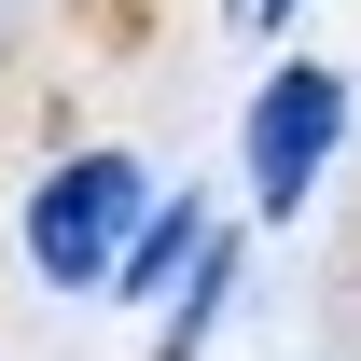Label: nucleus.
Segmentation results:
<instances>
[{"label":"nucleus","mask_w":361,"mask_h":361,"mask_svg":"<svg viewBox=\"0 0 361 361\" xmlns=\"http://www.w3.org/2000/svg\"><path fill=\"white\" fill-rule=\"evenodd\" d=\"M139 209H153L139 153H70V167L28 195V264H42V278H70V292H97V278L126 264Z\"/></svg>","instance_id":"nucleus-1"},{"label":"nucleus","mask_w":361,"mask_h":361,"mask_svg":"<svg viewBox=\"0 0 361 361\" xmlns=\"http://www.w3.org/2000/svg\"><path fill=\"white\" fill-rule=\"evenodd\" d=\"M334 139H348V84H334V70H278V84H264V111H250V195H264L278 223L319 195Z\"/></svg>","instance_id":"nucleus-2"},{"label":"nucleus","mask_w":361,"mask_h":361,"mask_svg":"<svg viewBox=\"0 0 361 361\" xmlns=\"http://www.w3.org/2000/svg\"><path fill=\"white\" fill-rule=\"evenodd\" d=\"M180 250H195V209H139V236H126V264H111V278H126V292H153Z\"/></svg>","instance_id":"nucleus-3"},{"label":"nucleus","mask_w":361,"mask_h":361,"mask_svg":"<svg viewBox=\"0 0 361 361\" xmlns=\"http://www.w3.org/2000/svg\"><path fill=\"white\" fill-rule=\"evenodd\" d=\"M236 14H292V0H236Z\"/></svg>","instance_id":"nucleus-4"}]
</instances>
